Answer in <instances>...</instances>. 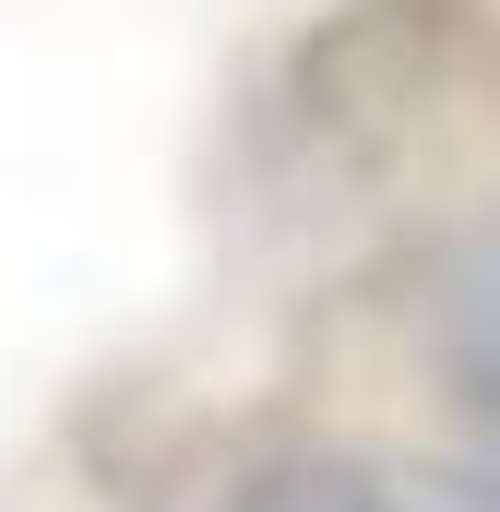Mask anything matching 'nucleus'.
I'll use <instances>...</instances> for the list:
<instances>
[{"label": "nucleus", "instance_id": "f257e3e1", "mask_svg": "<svg viewBox=\"0 0 500 512\" xmlns=\"http://www.w3.org/2000/svg\"><path fill=\"white\" fill-rule=\"evenodd\" d=\"M453 358H465L477 393H500V239H489V262L465 274V298H453Z\"/></svg>", "mask_w": 500, "mask_h": 512}]
</instances>
